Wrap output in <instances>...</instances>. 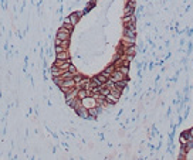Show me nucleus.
Wrapping results in <instances>:
<instances>
[{"mask_svg":"<svg viewBox=\"0 0 193 160\" xmlns=\"http://www.w3.org/2000/svg\"><path fill=\"white\" fill-rule=\"evenodd\" d=\"M189 133H190V139H193V129H190Z\"/></svg>","mask_w":193,"mask_h":160,"instance_id":"f257e3e1","label":"nucleus"}]
</instances>
